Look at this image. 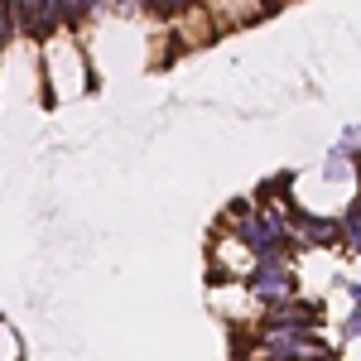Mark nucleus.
Here are the masks:
<instances>
[{
	"label": "nucleus",
	"mask_w": 361,
	"mask_h": 361,
	"mask_svg": "<svg viewBox=\"0 0 361 361\" xmlns=\"http://www.w3.org/2000/svg\"><path fill=\"white\" fill-rule=\"evenodd\" d=\"M275 188H279L284 207H289L294 217L337 226L352 207H361V159L333 145L323 159H313L308 169L284 173Z\"/></svg>",
	"instance_id": "obj_1"
},
{
	"label": "nucleus",
	"mask_w": 361,
	"mask_h": 361,
	"mask_svg": "<svg viewBox=\"0 0 361 361\" xmlns=\"http://www.w3.org/2000/svg\"><path fill=\"white\" fill-rule=\"evenodd\" d=\"M39 54H44V82H49V106H73L82 102L92 82H97V68L87 58L82 29L63 25L58 20L54 29L39 34Z\"/></svg>",
	"instance_id": "obj_4"
},
{
	"label": "nucleus",
	"mask_w": 361,
	"mask_h": 361,
	"mask_svg": "<svg viewBox=\"0 0 361 361\" xmlns=\"http://www.w3.org/2000/svg\"><path fill=\"white\" fill-rule=\"evenodd\" d=\"M87 58L97 68V78H135L154 63L149 49V15L145 10H97L82 25Z\"/></svg>",
	"instance_id": "obj_2"
},
{
	"label": "nucleus",
	"mask_w": 361,
	"mask_h": 361,
	"mask_svg": "<svg viewBox=\"0 0 361 361\" xmlns=\"http://www.w3.org/2000/svg\"><path fill=\"white\" fill-rule=\"evenodd\" d=\"M49 106L39 34H5L0 39V116H29Z\"/></svg>",
	"instance_id": "obj_3"
},
{
	"label": "nucleus",
	"mask_w": 361,
	"mask_h": 361,
	"mask_svg": "<svg viewBox=\"0 0 361 361\" xmlns=\"http://www.w3.org/2000/svg\"><path fill=\"white\" fill-rule=\"evenodd\" d=\"M0 361H25V347H20V333L0 318Z\"/></svg>",
	"instance_id": "obj_5"
}]
</instances>
